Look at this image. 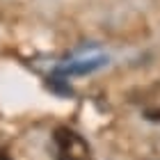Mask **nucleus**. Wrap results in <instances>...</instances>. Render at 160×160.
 I'll list each match as a JSON object with an SVG mask.
<instances>
[{
    "mask_svg": "<svg viewBox=\"0 0 160 160\" xmlns=\"http://www.w3.org/2000/svg\"><path fill=\"white\" fill-rule=\"evenodd\" d=\"M53 149H55V160H89V144H87V140L67 126L55 128Z\"/></svg>",
    "mask_w": 160,
    "mask_h": 160,
    "instance_id": "1",
    "label": "nucleus"
},
{
    "mask_svg": "<svg viewBox=\"0 0 160 160\" xmlns=\"http://www.w3.org/2000/svg\"><path fill=\"white\" fill-rule=\"evenodd\" d=\"M140 110H142V114H144V119H149V121H160V80L142 92Z\"/></svg>",
    "mask_w": 160,
    "mask_h": 160,
    "instance_id": "2",
    "label": "nucleus"
},
{
    "mask_svg": "<svg viewBox=\"0 0 160 160\" xmlns=\"http://www.w3.org/2000/svg\"><path fill=\"white\" fill-rule=\"evenodd\" d=\"M101 64H105L103 57H92V60H76V62H69L64 67L57 69V76H73V73H87V71H94L98 69Z\"/></svg>",
    "mask_w": 160,
    "mask_h": 160,
    "instance_id": "3",
    "label": "nucleus"
},
{
    "mask_svg": "<svg viewBox=\"0 0 160 160\" xmlns=\"http://www.w3.org/2000/svg\"><path fill=\"white\" fill-rule=\"evenodd\" d=\"M0 160H12V158H9V153H7L2 147H0Z\"/></svg>",
    "mask_w": 160,
    "mask_h": 160,
    "instance_id": "4",
    "label": "nucleus"
}]
</instances>
